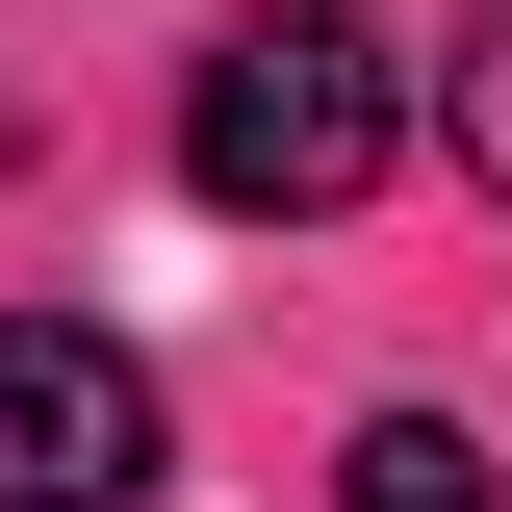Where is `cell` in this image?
Here are the masks:
<instances>
[{
	"instance_id": "cell-2",
	"label": "cell",
	"mask_w": 512,
	"mask_h": 512,
	"mask_svg": "<svg viewBox=\"0 0 512 512\" xmlns=\"http://www.w3.org/2000/svg\"><path fill=\"white\" fill-rule=\"evenodd\" d=\"M154 487V359L77 308H0V512H128Z\"/></svg>"
},
{
	"instance_id": "cell-3",
	"label": "cell",
	"mask_w": 512,
	"mask_h": 512,
	"mask_svg": "<svg viewBox=\"0 0 512 512\" xmlns=\"http://www.w3.org/2000/svg\"><path fill=\"white\" fill-rule=\"evenodd\" d=\"M333 512H487V436L461 410H359L333 436Z\"/></svg>"
},
{
	"instance_id": "cell-1",
	"label": "cell",
	"mask_w": 512,
	"mask_h": 512,
	"mask_svg": "<svg viewBox=\"0 0 512 512\" xmlns=\"http://www.w3.org/2000/svg\"><path fill=\"white\" fill-rule=\"evenodd\" d=\"M384 154H410V77H384L359 0H256V26H205V77H180V180L231 205V231H333Z\"/></svg>"
},
{
	"instance_id": "cell-4",
	"label": "cell",
	"mask_w": 512,
	"mask_h": 512,
	"mask_svg": "<svg viewBox=\"0 0 512 512\" xmlns=\"http://www.w3.org/2000/svg\"><path fill=\"white\" fill-rule=\"evenodd\" d=\"M436 128H461V180L512 205V0H487V26H461V77H436Z\"/></svg>"
}]
</instances>
